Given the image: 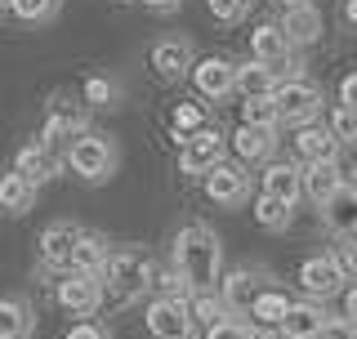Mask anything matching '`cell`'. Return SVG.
I'll use <instances>...</instances> for the list:
<instances>
[{"label":"cell","mask_w":357,"mask_h":339,"mask_svg":"<svg viewBox=\"0 0 357 339\" xmlns=\"http://www.w3.org/2000/svg\"><path fill=\"white\" fill-rule=\"evenodd\" d=\"M170 264L183 273V281H188V290H192V295L215 290L219 277H223V246H219V232L206 228V223H188V228L174 236V246H170Z\"/></svg>","instance_id":"6da1fadb"},{"label":"cell","mask_w":357,"mask_h":339,"mask_svg":"<svg viewBox=\"0 0 357 339\" xmlns=\"http://www.w3.org/2000/svg\"><path fill=\"white\" fill-rule=\"evenodd\" d=\"M152 264L156 259L139 246H126V250H112L107 268H103V290H112L116 299H139L152 290Z\"/></svg>","instance_id":"7a4b0ae2"},{"label":"cell","mask_w":357,"mask_h":339,"mask_svg":"<svg viewBox=\"0 0 357 339\" xmlns=\"http://www.w3.org/2000/svg\"><path fill=\"white\" fill-rule=\"evenodd\" d=\"M67 165L76 170L81 179H89V183H103V179H112V170H116V143L107 139V134H81V139L67 148Z\"/></svg>","instance_id":"3957f363"},{"label":"cell","mask_w":357,"mask_h":339,"mask_svg":"<svg viewBox=\"0 0 357 339\" xmlns=\"http://www.w3.org/2000/svg\"><path fill=\"white\" fill-rule=\"evenodd\" d=\"M273 103H277V121H290V126H312V116L321 112V85L304 81V76L277 81Z\"/></svg>","instance_id":"277c9868"},{"label":"cell","mask_w":357,"mask_h":339,"mask_svg":"<svg viewBox=\"0 0 357 339\" xmlns=\"http://www.w3.org/2000/svg\"><path fill=\"white\" fill-rule=\"evenodd\" d=\"M250 54H255V63H264L273 76H286V81H290V72L299 67L295 45L286 40V31L277 27V22H259V27L250 31Z\"/></svg>","instance_id":"5b68a950"},{"label":"cell","mask_w":357,"mask_h":339,"mask_svg":"<svg viewBox=\"0 0 357 339\" xmlns=\"http://www.w3.org/2000/svg\"><path fill=\"white\" fill-rule=\"evenodd\" d=\"M223 152H228V134L206 126V130H197L192 139H183V148H178V170L201 179V174H210V170L223 161Z\"/></svg>","instance_id":"8992f818"},{"label":"cell","mask_w":357,"mask_h":339,"mask_svg":"<svg viewBox=\"0 0 357 339\" xmlns=\"http://www.w3.org/2000/svg\"><path fill=\"white\" fill-rule=\"evenodd\" d=\"M268 286H273V277H268L264 268H232V273L219 277V299L228 303V312L237 317V312H250V303L259 299Z\"/></svg>","instance_id":"52a82bcc"},{"label":"cell","mask_w":357,"mask_h":339,"mask_svg":"<svg viewBox=\"0 0 357 339\" xmlns=\"http://www.w3.org/2000/svg\"><path fill=\"white\" fill-rule=\"evenodd\" d=\"M299 286L308 290L312 299H331L344 290V264L340 255H308L299 264Z\"/></svg>","instance_id":"ba28073f"},{"label":"cell","mask_w":357,"mask_h":339,"mask_svg":"<svg viewBox=\"0 0 357 339\" xmlns=\"http://www.w3.org/2000/svg\"><path fill=\"white\" fill-rule=\"evenodd\" d=\"M148 331L156 339H192V312H188V299H161L156 295L148 303Z\"/></svg>","instance_id":"9c48e42d"},{"label":"cell","mask_w":357,"mask_h":339,"mask_svg":"<svg viewBox=\"0 0 357 339\" xmlns=\"http://www.w3.org/2000/svg\"><path fill=\"white\" fill-rule=\"evenodd\" d=\"M206 197L215 201V206H241V201L250 197V174H245V165L219 161L206 174Z\"/></svg>","instance_id":"30bf717a"},{"label":"cell","mask_w":357,"mask_h":339,"mask_svg":"<svg viewBox=\"0 0 357 339\" xmlns=\"http://www.w3.org/2000/svg\"><path fill=\"white\" fill-rule=\"evenodd\" d=\"M103 277H85V273H72L59 281V303L67 312H76V317H89V312H98V303H103Z\"/></svg>","instance_id":"8fae6325"},{"label":"cell","mask_w":357,"mask_h":339,"mask_svg":"<svg viewBox=\"0 0 357 339\" xmlns=\"http://www.w3.org/2000/svg\"><path fill=\"white\" fill-rule=\"evenodd\" d=\"M259 183H264V197H277V201H286V206H295V201L304 197V165L268 161L264 174H259Z\"/></svg>","instance_id":"7c38bea8"},{"label":"cell","mask_w":357,"mask_h":339,"mask_svg":"<svg viewBox=\"0 0 357 339\" xmlns=\"http://www.w3.org/2000/svg\"><path fill=\"white\" fill-rule=\"evenodd\" d=\"M192 67H197V59H192V45L183 36H170V40L152 45V72L161 76V81H178V76H188Z\"/></svg>","instance_id":"4fadbf2b"},{"label":"cell","mask_w":357,"mask_h":339,"mask_svg":"<svg viewBox=\"0 0 357 339\" xmlns=\"http://www.w3.org/2000/svg\"><path fill=\"white\" fill-rule=\"evenodd\" d=\"M85 134V107H76V103H54L50 107V116H45V130H40V143L54 152V143H63V139H81Z\"/></svg>","instance_id":"5bb4252c"},{"label":"cell","mask_w":357,"mask_h":339,"mask_svg":"<svg viewBox=\"0 0 357 339\" xmlns=\"http://www.w3.org/2000/svg\"><path fill=\"white\" fill-rule=\"evenodd\" d=\"M192 85H197V94H206V98H228L232 89H237V63L201 59L192 67Z\"/></svg>","instance_id":"9a60e30c"},{"label":"cell","mask_w":357,"mask_h":339,"mask_svg":"<svg viewBox=\"0 0 357 339\" xmlns=\"http://www.w3.org/2000/svg\"><path fill=\"white\" fill-rule=\"evenodd\" d=\"M81 232H85V228H76L72 219L50 223V228L40 232V259H45L50 268H67V264H72L76 241H81Z\"/></svg>","instance_id":"2e32d148"},{"label":"cell","mask_w":357,"mask_h":339,"mask_svg":"<svg viewBox=\"0 0 357 339\" xmlns=\"http://www.w3.org/2000/svg\"><path fill=\"white\" fill-rule=\"evenodd\" d=\"M295 148L308 165H335L340 161V139L331 134V126H299Z\"/></svg>","instance_id":"e0dca14e"},{"label":"cell","mask_w":357,"mask_h":339,"mask_svg":"<svg viewBox=\"0 0 357 339\" xmlns=\"http://www.w3.org/2000/svg\"><path fill=\"white\" fill-rule=\"evenodd\" d=\"M331 312L321 308V303H290V312L282 317V331L286 339H321V331H326Z\"/></svg>","instance_id":"ac0fdd59"},{"label":"cell","mask_w":357,"mask_h":339,"mask_svg":"<svg viewBox=\"0 0 357 339\" xmlns=\"http://www.w3.org/2000/svg\"><path fill=\"white\" fill-rule=\"evenodd\" d=\"M321 219H326V228L340 236V241H353L357 236V192L344 183L326 206H321Z\"/></svg>","instance_id":"d6986e66"},{"label":"cell","mask_w":357,"mask_h":339,"mask_svg":"<svg viewBox=\"0 0 357 339\" xmlns=\"http://www.w3.org/2000/svg\"><path fill=\"white\" fill-rule=\"evenodd\" d=\"M14 174H22L31 188H40L59 174V156L45 148V143H27V148H18V156H14Z\"/></svg>","instance_id":"ffe728a7"},{"label":"cell","mask_w":357,"mask_h":339,"mask_svg":"<svg viewBox=\"0 0 357 339\" xmlns=\"http://www.w3.org/2000/svg\"><path fill=\"white\" fill-rule=\"evenodd\" d=\"M107 259H112L107 236L103 232H81V241H76L72 264H67V268H72V273H85V277H103Z\"/></svg>","instance_id":"44dd1931"},{"label":"cell","mask_w":357,"mask_h":339,"mask_svg":"<svg viewBox=\"0 0 357 339\" xmlns=\"http://www.w3.org/2000/svg\"><path fill=\"white\" fill-rule=\"evenodd\" d=\"M277 27L286 31V40L295 50H304V45H317L321 36V14H317V5H299V9H286V18Z\"/></svg>","instance_id":"7402d4cb"},{"label":"cell","mask_w":357,"mask_h":339,"mask_svg":"<svg viewBox=\"0 0 357 339\" xmlns=\"http://www.w3.org/2000/svg\"><path fill=\"white\" fill-rule=\"evenodd\" d=\"M36 331V312H31L27 299L5 295L0 299V339H31Z\"/></svg>","instance_id":"603a6c76"},{"label":"cell","mask_w":357,"mask_h":339,"mask_svg":"<svg viewBox=\"0 0 357 339\" xmlns=\"http://www.w3.org/2000/svg\"><path fill=\"white\" fill-rule=\"evenodd\" d=\"M241 161H273V148H277V130H264V126H241L237 139H232Z\"/></svg>","instance_id":"cb8c5ba5"},{"label":"cell","mask_w":357,"mask_h":339,"mask_svg":"<svg viewBox=\"0 0 357 339\" xmlns=\"http://www.w3.org/2000/svg\"><path fill=\"white\" fill-rule=\"evenodd\" d=\"M286 312H290V299H286V290H282V286H277V281H273V286H268L264 295L250 303V312H245V317H255V322L264 326V331H277Z\"/></svg>","instance_id":"d4e9b609"},{"label":"cell","mask_w":357,"mask_h":339,"mask_svg":"<svg viewBox=\"0 0 357 339\" xmlns=\"http://www.w3.org/2000/svg\"><path fill=\"white\" fill-rule=\"evenodd\" d=\"M340 188H344L340 165H304V192L317 201V206H326V201H331Z\"/></svg>","instance_id":"484cf974"},{"label":"cell","mask_w":357,"mask_h":339,"mask_svg":"<svg viewBox=\"0 0 357 339\" xmlns=\"http://www.w3.org/2000/svg\"><path fill=\"white\" fill-rule=\"evenodd\" d=\"M31 206H36V188L27 183L22 174H0V210H9V214H27Z\"/></svg>","instance_id":"4316f807"},{"label":"cell","mask_w":357,"mask_h":339,"mask_svg":"<svg viewBox=\"0 0 357 339\" xmlns=\"http://www.w3.org/2000/svg\"><path fill=\"white\" fill-rule=\"evenodd\" d=\"M277 89V76L268 72L264 63H237V94L245 98H264Z\"/></svg>","instance_id":"83f0119b"},{"label":"cell","mask_w":357,"mask_h":339,"mask_svg":"<svg viewBox=\"0 0 357 339\" xmlns=\"http://www.w3.org/2000/svg\"><path fill=\"white\" fill-rule=\"evenodd\" d=\"M188 312H192V322H201L206 331H210V326H219L223 317H232L228 303H223L215 290H206V295H192V299H188Z\"/></svg>","instance_id":"f1b7e54d"},{"label":"cell","mask_w":357,"mask_h":339,"mask_svg":"<svg viewBox=\"0 0 357 339\" xmlns=\"http://www.w3.org/2000/svg\"><path fill=\"white\" fill-rule=\"evenodd\" d=\"M290 210L286 201H277V197H264L259 192V201H255V219H259V228H273V232H282V228H290Z\"/></svg>","instance_id":"f546056e"},{"label":"cell","mask_w":357,"mask_h":339,"mask_svg":"<svg viewBox=\"0 0 357 339\" xmlns=\"http://www.w3.org/2000/svg\"><path fill=\"white\" fill-rule=\"evenodd\" d=\"M241 126H264V130H277L282 121H277V103H273V94H264V98H245L241 103Z\"/></svg>","instance_id":"4dcf8cb0"},{"label":"cell","mask_w":357,"mask_h":339,"mask_svg":"<svg viewBox=\"0 0 357 339\" xmlns=\"http://www.w3.org/2000/svg\"><path fill=\"white\" fill-rule=\"evenodd\" d=\"M201 121H206L201 103H178V107H174V134H178V139H192L197 130H206Z\"/></svg>","instance_id":"1f68e13d"},{"label":"cell","mask_w":357,"mask_h":339,"mask_svg":"<svg viewBox=\"0 0 357 339\" xmlns=\"http://www.w3.org/2000/svg\"><path fill=\"white\" fill-rule=\"evenodd\" d=\"M9 9L22 18V22H45L59 14V0H9Z\"/></svg>","instance_id":"d6a6232c"},{"label":"cell","mask_w":357,"mask_h":339,"mask_svg":"<svg viewBox=\"0 0 357 339\" xmlns=\"http://www.w3.org/2000/svg\"><path fill=\"white\" fill-rule=\"evenodd\" d=\"M85 103L89 107H112L116 103V85H112L107 76H89L85 81Z\"/></svg>","instance_id":"836d02e7"},{"label":"cell","mask_w":357,"mask_h":339,"mask_svg":"<svg viewBox=\"0 0 357 339\" xmlns=\"http://www.w3.org/2000/svg\"><path fill=\"white\" fill-rule=\"evenodd\" d=\"M206 339H255V326L245 317H223L219 326H210Z\"/></svg>","instance_id":"e575fe53"},{"label":"cell","mask_w":357,"mask_h":339,"mask_svg":"<svg viewBox=\"0 0 357 339\" xmlns=\"http://www.w3.org/2000/svg\"><path fill=\"white\" fill-rule=\"evenodd\" d=\"M206 9L219 22H241L245 14H250V0H206Z\"/></svg>","instance_id":"d590c367"},{"label":"cell","mask_w":357,"mask_h":339,"mask_svg":"<svg viewBox=\"0 0 357 339\" xmlns=\"http://www.w3.org/2000/svg\"><path fill=\"white\" fill-rule=\"evenodd\" d=\"M331 134L335 139H349V143H357V112H349V107H335V116H331Z\"/></svg>","instance_id":"8d00e7d4"},{"label":"cell","mask_w":357,"mask_h":339,"mask_svg":"<svg viewBox=\"0 0 357 339\" xmlns=\"http://www.w3.org/2000/svg\"><path fill=\"white\" fill-rule=\"evenodd\" d=\"M67 339H112V335H107V326H98V322H76L72 331H67Z\"/></svg>","instance_id":"74e56055"},{"label":"cell","mask_w":357,"mask_h":339,"mask_svg":"<svg viewBox=\"0 0 357 339\" xmlns=\"http://www.w3.org/2000/svg\"><path fill=\"white\" fill-rule=\"evenodd\" d=\"M321 339H357V326L344 322V317H331L326 331H321Z\"/></svg>","instance_id":"f35d334b"},{"label":"cell","mask_w":357,"mask_h":339,"mask_svg":"<svg viewBox=\"0 0 357 339\" xmlns=\"http://www.w3.org/2000/svg\"><path fill=\"white\" fill-rule=\"evenodd\" d=\"M340 107L357 112V72H353V76H344V85H340Z\"/></svg>","instance_id":"ab89813d"},{"label":"cell","mask_w":357,"mask_h":339,"mask_svg":"<svg viewBox=\"0 0 357 339\" xmlns=\"http://www.w3.org/2000/svg\"><path fill=\"white\" fill-rule=\"evenodd\" d=\"M340 264H344V273H349V277H357V236H353V241H344Z\"/></svg>","instance_id":"60d3db41"},{"label":"cell","mask_w":357,"mask_h":339,"mask_svg":"<svg viewBox=\"0 0 357 339\" xmlns=\"http://www.w3.org/2000/svg\"><path fill=\"white\" fill-rule=\"evenodd\" d=\"M344 322H353V326H357V286L349 290V295H344Z\"/></svg>","instance_id":"b9f144b4"},{"label":"cell","mask_w":357,"mask_h":339,"mask_svg":"<svg viewBox=\"0 0 357 339\" xmlns=\"http://www.w3.org/2000/svg\"><path fill=\"white\" fill-rule=\"evenodd\" d=\"M148 9H178V0H143Z\"/></svg>","instance_id":"7bdbcfd3"},{"label":"cell","mask_w":357,"mask_h":339,"mask_svg":"<svg viewBox=\"0 0 357 339\" xmlns=\"http://www.w3.org/2000/svg\"><path fill=\"white\" fill-rule=\"evenodd\" d=\"M344 18H349V22H357V0H349V5H344Z\"/></svg>","instance_id":"ee69618b"},{"label":"cell","mask_w":357,"mask_h":339,"mask_svg":"<svg viewBox=\"0 0 357 339\" xmlns=\"http://www.w3.org/2000/svg\"><path fill=\"white\" fill-rule=\"evenodd\" d=\"M282 9H299V5H312V0H277Z\"/></svg>","instance_id":"f6af8a7d"},{"label":"cell","mask_w":357,"mask_h":339,"mask_svg":"<svg viewBox=\"0 0 357 339\" xmlns=\"http://www.w3.org/2000/svg\"><path fill=\"white\" fill-rule=\"evenodd\" d=\"M255 339H286L282 331H255Z\"/></svg>","instance_id":"bcb514c9"},{"label":"cell","mask_w":357,"mask_h":339,"mask_svg":"<svg viewBox=\"0 0 357 339\" xmlns=\"http://www.w3.org/2000/svg\"><path fill=\"white\" fill-rule=\"evenodd\" d=\"M349 188H353V192H357V183H349Z\"/></svg>","instance_id":"7dc6e473"}]
</instances>
